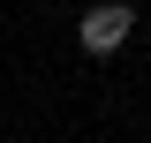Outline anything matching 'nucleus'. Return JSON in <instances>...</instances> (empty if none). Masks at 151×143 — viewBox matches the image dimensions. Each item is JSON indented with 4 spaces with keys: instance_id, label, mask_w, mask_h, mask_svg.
<instances>
[{
    "instance_id": "nucleus-1",
    "label": "nucleus",
    "mask_w": 151,
    "mask_h": 143,
    "mask_svg": "<svg viewBox=\"0 0 151 143\" xmlns=\"http://www.w3.org/2000/svg\"><path fill=\"white\" fill-rule=\"evenodd\" d=\"M129 30H136V8L129 0H106V8H83V23H76V45H83V53H121V45H129Z\"/></svg>"
}]
</instances>
